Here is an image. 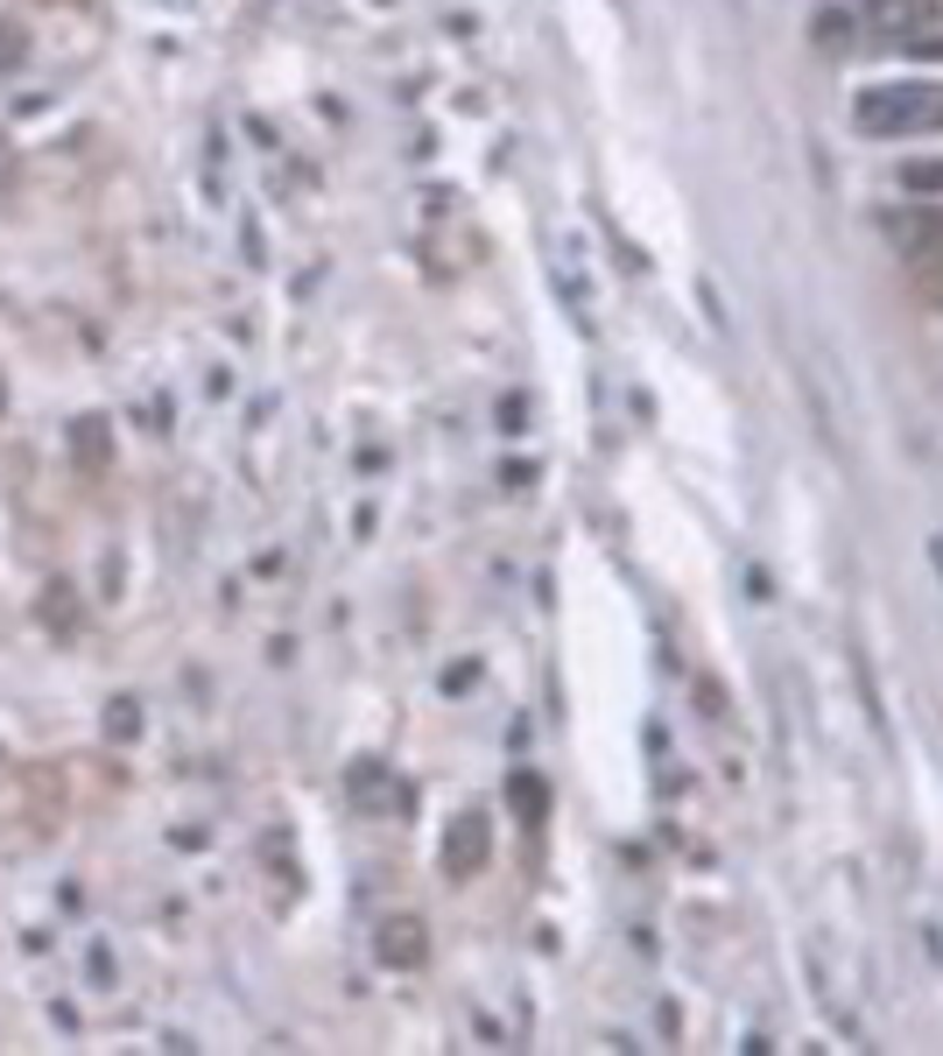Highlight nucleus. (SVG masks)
Masks as SVG:
<instances>
[{
  "label": "nucleus",
  "instance_id": "nucleus-2",
  "mask_svg": "<svg viewBox=\"0 0 943 1056\" xmlns=\"http://www.w3.org/2000/svg\"><path fill=\"white\" fill-rule=\"evenodd\" d=\"M810 36H817V50H845V42L859 36V14H852V8H824L810 22Z\"/></svg>",
  "mask_w": 943,
  "mask_h": 1056
},
{
  "label": "nucleus",
  "instance_id": "nucleus-3",
  "mask_svg": "<svg viewBox=\"0 0 943 1056\" xmlns=\"http://www.w3.org/2000/svg\"><path fill=\"white\" fill-rule=\"evenodd\" d=\"M902 184L916 190V198H922V190H943V156H936V162H908V170H902Z\"/></svg>",
  "mask_w": 943,
  "mask_h": 1056
},
{
  "label": "nucleus",
  "instance_id": "nucleus-1",
  "mask_svg": "<svg viewBox=\"0 0 943 1056\" xmlns=\"http://www.w3.org/2000/svg\"><path fill=\"white\" fill-rule=\"evenodd\" d=\"M859 134H922L943 127V85H866L852 99Z\"/></svg>",
  "mask_w": 943,
  "mask_h": 1056
}]
</instances>
